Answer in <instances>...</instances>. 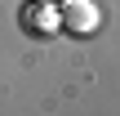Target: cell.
I'll return each mask as SVG.
<instances>
[{"mask_svg": "<svg viewBox=\"0 0 120 116\" xmlns=\"http://www.w3.org/2000/svg\"><path fill=\"white\" fill-rule=\"evenodd\" d=\"M58 22H62L71 36H94V31H98V22H102V13H98V4H94V0H62Z\"/></svg>", "mask_w": 120, "mask_h": 116, "instance_id": "1", "label": "cell"}, {"mask_svg": "<svg viewBox=\"0 0 120 116\" xmlns=\"http://www.w3.org/2000/svg\"><path fill=\"white\" fill-rule=\"evenodd\" d=\"M31 4H58V0H31Z\"/></svg>", "mask_w": 120, "mask_h": 116, "instance_id": "2", "label": "cell"}]
</instances>
